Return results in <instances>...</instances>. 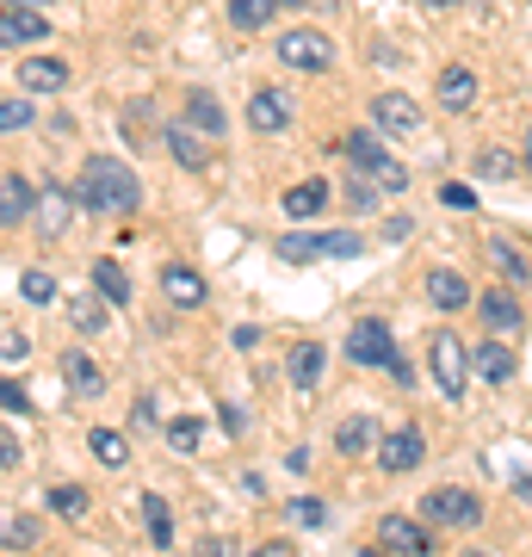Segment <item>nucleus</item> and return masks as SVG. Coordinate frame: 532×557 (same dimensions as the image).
Wrapping results in <instances>:
<instances>
[{
  "mask_svg": "<svg viewBox=\"0 0 532 557\" xmlns=\"http://www.w3.org/2000/svg\"><path fill=\"white\" fill-rule=\"evenodd\" d=\"M75 205L81 211H99V218H106V211H112V218H131V211H143V186L119 156H94L81 168Z\"/></svg>",
  "mask_w": 532,
  "mask_h": 557,
  "instance_id": "1",
  "label": "nucleus"
},
{
  "mask_svg": "<svg viewBox=\"0 0 532 557\" xmlns=\"http://www.w3.org/2000/svg\"><path fill=\"white\" fill-rule=\"evenodd\" d=\"M279 255L304 267V260H347V255H366V242H359L354 230H310V236L297 230V236L279 242Z\"/></svg>",
  "mask_w": 532,
  "mask_h": 557,
  "instance_id": "2",
  "label": "nucleus"
},
{
  "mask_svg": "<svg viewBox=\"0 0 532 557\" xmlns=\"http://www.w3.org/2000/svg\"><path fill=\"white\" fill-rule=\"evenodd\" d=\"M421 520H440V527H465L471 533V527H483V502L471 490H453L446 483V490H434V496L421 502Z\"/></svg>",
  "mask_w": 532,
  "mask_h": 557,
  "instance_id": "3",
  "label": "nucleus"
},
{
  "mask_svg": "<svg viewBox=\"0 0 532 557\" xmlns=\"http://www.w3.org/2000/svg\"><path fill=\"white\" fill-rule=\"evenodd\" d=\"M347 359H354V366H378V372H384V366L396 359L391 322H378V317L354 322V329H347Z\"/></svg>",
  "mask_w": 532,
  "mask_h": 557,
  "instance_id": "4",
  "label": "nucleus"
},
{
  "mask_svg": "<svg viewBox=\"0 0 532 557\" xmlns=\"http://www.w3.org/2000/svg\"><path fill=\"white\" fill-rule=\"evenodd\" d=\"M279 62H285V69H304V75H322V69L335 62V44L322 38V32H304V25H297V32L279 38Z\"/></svg>",
  "mask_w": 532,
  "mask_h": 557,
  "instance_id": "5",
  "label": "nucleus"
},
{
  "mask_svg": "<svg viewBox=\"0 0 532 557\" xmlns=\"http://www.w3.org/2000/svg\"><path fill=\"white\" fill-rule=\"evenodd\" d=\"M428 354H434V384L446 391V403H465V379H471V347H458L453 335H440Z\"/></svg>",
  "mask_w": 532,
  "mask_h": 557,
  "instance_id": "6",
  "label": "nucleus"
},
{
  "mask_svg": "<svg viewBox=\"0 0 532 557\" xmlns=\"http://www.w3.org/2000/svg\"><path fill=\"white\" fill-rule=\"evenodd\" d=\"M378 552H403V557H428L434 552V533L409 515H384L378 520Z\"/></svg>",
  "mask_w": 532,
  "mask_h": 557,
  "instance_id": "7",
  "label": "nucleus"
},
{
  "mask_svg": "<svg viewBox=\"0 0 532 557\" xmlns=\"http://www.w3.org/2000/svg\"><path fill=\"white\" fill-rule=\"evenodd\" d=\"M248 124H255L260 137H279V131L292 124V94H279V87H255V100H248Z\"/></svg>",
  "mask_w": 532,
  "mask_h": 557,
  "instance_id": "8",
  "label": "nucleus"
},
{
  "mask_svg": "<svg viewBox=\"0 0 532 557\" xmlns=\"http://www.w3.org/2000/svg\"><path fill=\"white\" fill-rule=\"evenodd\" d=\"M44 38H50V20H44L38 7H13V13H0V50L44 44Z\"/></svg>",
  "mask_w": 532,
  "mask_h": 557,
  "instance_id": "9",
  "label": "nucleus"
},
{
  "mask_svg": "<svg viewBox=\"0 0 532 557\" xmlns=\"http://www.w3.org/2000/svg\"><path fill=\"white\" fill-rule=\"evenodd\" d=\"M421 458H428V440H421V428H396V434L378 446V465H384L391 478H396V471H415Z\"/></svg>",
  "mask_w": 532,
  "mask_h": 557,
  "instance_id": "10",
  "label": "nucleus"
},
{
  "mask_svg": "<svg viewBox=\"0 0 532 557\" xmlns=\"http://www.w3.org/2000/svg\"><path fill=\"white\" fill-rule=\"evenodd\" d=\"M372 119H378V131H391V137H415V131H421V112H415L409 94H378Z\"/></svg>",
  "mask_w": 532,
  "mask_h": 557,
  "instance_id": "11",
  "label": "nucleus"
},
{
  "mask_svg": "<svg viewBox=\"0 0 532 557\" xmlns=\"http://www.w3.org/2000/svg\"><path fill=\"white\" fill-rule=\"evenodd\" d=\"M161 298L174 304V310H205V278L174 260V267H161Z\"/></svg>",
  "mask_w": 532,
  "mask_h": 557,
  "instance_id": "12",
  "label": "nucleus"
},
{
  "mask_svg": "<svg viewBox=\"0 0 532 557\" xmlns=\"http://www.w3.org/2000/svg\"><path fill=\"white\" fill-rule=\"evenodd\" d=\"M471 372L483 384H495V391H502V384L520 372V359H514L508 347H502V335H495V341H483V347H471Z\"/></svg>",
  "mask_w": 532,
  "mask_h": 557,
  "instance_id": "13",
  "label": "nucleus"
},
{
  "mask_svg": "<svg viewBox=\"0 0 532 557\" xmlns=\"http://www.w3.org/2000/svg\"><path fill=\"white\" fill-rule=\"evenodd\" d=\"M421 292H428V304H434V310H465V304H477V298H471V278L453 273V267H434Z\"/></svg>",
  "mask_w": 532,
  "mask_h": 557,
  "instance_id": "14",
  "label": "nucleus"
},
{
  "mask_svg": "<svg viewBox=\"0 0 532 557\" xmlns=\"http://www.w3.org/2000/svg\"><path fill=\"white\" fill-rule=\"evenodd\" d=\"M20 87L25 94H62V87H69V62L62 57H25L20 62Z\"/></svg>",
  "mask_w": 532,
  "mask_h": 557,
  "instance_id": "15",
  "label": "nucleus"
},
{
  "mask_svg": "<svg viewBox=\"0 0 532 557\" xmlns=\"http://www.w3.org/2000/svg\"><path fill=\"white\" fill-rule=\"evenodd\" d=\"M62 384H69L75 397H99V391H106V372H99L94 354H62Z\"/></svg>",
  "mask_w": 532,
  "mask_h": 557,
  "instance_id": "16",
  "label": "nucleus"
},
{
  "mask_svg": "<svg viewBox=\"0 0 532 557\" xmlns=\"http://www.w3.org/2000/svg\"><path fill=\"white\" fill-rule=\"evenodd\" d=\"M477 317L490 322V335H514V329H520V304H514V292H502V285H495V292H483V298H477Z\"/></svg>",
  "mask_w": 532,
  "mask_h": 557,
  "instance_id": "17",
  "label": "nucleus"
},
{
  "mask_svg": "<svg viewBox=\"0 0 532 557\" xmlns=\"http://www.w3.org/2000/svg\"><path fill=\"white\" fill-rule=\"evenodd\" d=\"M440 106H446V112H471L477 106V75L471 69H440Z\"/></svg>",
  "mask_w": 532,
  "mask_h": 557,
  "instance_id": "18",
  "label": "nucleus"
},
{
  "mask_svg": "<svg viewBox=\"0 0 532 557\" xmlns=\"http://www.w3.org/2000/svg\"><path fill=\"white\" fill-rule=\"evenodd\" d=\"M347 161H354L359 174H384V168H391V156H384V143H378V131H354V137H347Z\"/></svg>",
  "mask_w": 532,
  "mask_h": 557,
  "instance_id": "19",
  "label": "nucleus"
},
{
  "mask_svg": "<svg viewBox=\"0 0 532 557\" xmlns=\"http://www.w3.org/2000/svg\"><path fill=\"white\" fill-rule=\"evenodd\" d=\"M25 218H32V186H25L20 174H7V180H0V223H7V230H20Z\"/></svg>",
  "mask_w": 532,
  "mask_h": 557,
  "instance_id": "20",
  "label": "nucleus"
},
{
  "mask_svg": "<svg viewBox=\"0 0 532 557\" xmlns=\"http://www.w3.org/2000/svg\"><path fill=\"white\" fill-rule=\"evenodd\" d=\"M161 143H168V156H174L186 174H198V168H205V143H198L186 124H168V131H161Z\"/></svg>",
  "mask_w": 532,
  "mask_h": 557,
  "instance_id": "21",
  "label": "nucleus"
},
{
  "mask_svg": "<svg viewBox=\"0 0 532 557\" xmlns=\"http://www.w3.org/2000/svg\"><path fill=\"white\" fill-rule=\"evenodd\" d=\"M87 453H94L106 471H124V465H131V446H124L119 428H94V434H87Z\"/></svg>",
  "mask_w": 532,
  "mask_h": 557,
  "instance_id": "22",
  "label": "nucleus"
},
{
  "mask_svg": "<svg viewBox=\"0 0 532 557\" xmlns=\"http://www.w3.org/2000/svg\"><path fill=\"white\" fill-rule=\"evenodd\" d=\"M285 372H292L297 391H310V384L322 379V347H316V341H297L292 359H285Z\"/></svg>",
  "mask_w": 532,
  "mask_h": 557,
  "instance_id": "23",
  "label": "nucleus"
},
{
  "mask_svg": "<svg viewBox=\"0 0 532 557\" xmlns=\"http://www.w3.org/2000/svg\"><path fill=\"white\" fill-rule=\"evenodd\" d=\"M322 205H329V180H297L292 193H285V211L292 218H316Z\"/></svg>",
  "mask_w": 532,
  "mask_h": 557,
  "instance_id": "24",
  "label": "nucleus"
},
{
  "mask_svg": "<svg viewBox=\"0 0 532 557\" xmlns=\"http://www.w3.org/2000/svg\"><path fill=\"white\" fill-rule=\"evenodd\" d=\"M186 124H193V131H205V137H223V106L211 100V94H193V100H186Z\"/></svg>",
  "mask_w": 532,
  "mask_h": 557,
  "instance_id": "25",
  "label": "nucleus"
},
{
  "mask_svg": "<svg viewBox=\"0 0 532 557\" xmlns=\"http://www.w3.org/2000/svg\"><path fill=\"white\" fill-rule=\"evenodd\" d=\"M143 527H149V539H156V552L174 545V515H168V502L161 496H143Z\"/></svg>",
  "mask_w": 532,
  "mask_h": 557,
  "instance_id": "26",
  "label": "nucleus"
},
{
  "mask_svg": "<svg viewBox=\"0 0 532 557\" xmlns=\"http://www.w3.org/2000/svg\"><path fill=\"white\" fill-rule=\"evenodd\" d=\"M94 285H99V298H106V304H131V278H124L119 260H99V267H94Z\"/></svg>",
  "mask_w": 532,
  "mask_h": 557,
  "instance_id": "27",
  "label": "nucleus"
},
{
  "mask_svg": "<svg viewBox=\"0 0 532 557\" xmlns=\"http://www.w3.org/2000/svg\"><path fill=\"white\" fill-rule=\"evenodd\" d=\"M273 7L279 0H230V25L236 32H260V25L273 20Z\"/></svg>",
  "mask_w": 532,
  "mask_h": 557,
  "instance_id": "28",
  "label": "nucleus"
},
{
  "mask_svg": "<svg viewBox=\"0 0 532 557\" xmlns=\"http://www.w3.org/2000/svg\"><path fill=\"white\" fill-rule=\"evenodd\" d=\"M366 446H372V421H366V416H347V421L335 428V453L354 458V453H366Z\"/></svg>",
  "mask_w": 532,
  "mask_h": 557,
  "instance_id": "29",
  "label": "nucleus"
},
{
  "mask_svg": "<svg viewBox=\"0 0 532 557\" xmlns=\"http://www.w3.org/2000/svg\"><path fill=\"white\" fill-rule=\"evenodd\" d=\"M490 267H495V273H508L514 285H527V278H532V267H527V260H520V255H514V248H508V242H502V236L490 242Z\"/></svg>",
  "mask_w": 532,
  "mask_h": 557,
  "instance_id": "30",
  "label": "nucleus"
},
{
  "mask_svg": "<svg viewBox=\"0 0 532 557\" xmlns=\"http://www.w3.org/2000/svg\"><path fill=\"white\" fill-rule=\"evenodd\" d=\"M50 508H57L62 520H81L87 515V490H81V483H57V490H50Z\"/></svg>",
  "mask_w": 532,
  "mask_h": 557,
  "instance_id": "31",
  "label": "nucleus"
},
{
  "mask_svg": "<svg viewBox=\"0 0 532 557\" xmlns=\"http://www.w3.org/2000/svg\"><path fill=\"white\" fill-rule=\"evenodd\" d=\"M0 545H20V552H32L38 545V520H25V515H0Z\"/></svg>",
  "mask_w": 532,
  "mask_h": 557,
  "instance_id": "32",
  "label": "nucleus"
},
{
  "mask_svg": "<svg viewBox=\"0 0 532 557\" xmlns=\"http://www.w3.org/2000/svg\"><path fill=\"white\" fill-rule=\"evenodd\" d=\"M44 230H50V236H57L62 223H69V193H62V186H44Z\"/></svg>",
  "mask_w": 532,
  "mask_h": 557,
  "instance_id": "33",
  "label": "nucleus"
},
{
  "mask_svg": "<svg viewBox=\"0 0 532 557\" xmlns=\"http://www.w3.org/2000/svg\"><path fill=\"white\" fill-rule=\"evenodd\" d=\"M285 515H292V527H304V533H316V527L329 520V508H322V502H316V496H297L292 508H285Z\"/></svg>",
  "mask_w": 532,
  "mask_h": 557,
  "instance_id": "34",
  "label": "nucleus"
},
{
  "mask_svg": "<svg viewBox=\"0 0 532 557\" xmlns=\"http://www.w3.org/2000/svg\"><path fill=\"white\" fill-rule=\"evenodd\" d=\"M347 205H354V211H378V186H372V174H347Z\"/></svg>",
  "mask_w": 532,
  "mask_h": 557,
  "instance_id": "35",
  "label": "nucleus"
},
{
  "mask_svg": "<svg viewBox=\"0 0 532 557\" xmlns=\"http://www.w3.org/2000/svg\"><path fill=\"white\" fill-rule=\"evenodd\" d=\"M0 409H7V416H32L38 403H32V391H25V384H7V379H0Z\"/></svg>",
  "mask_w": 532,
  "mask_h": 557,
  "instance_id": "36",
  "label": "nucleus"
},
{
  "mask_svg": "<svg viewBox=\"0 0 532 557\" xmlns=\"http://www.w3.org/2000/svg\"><path fill=\"white\" fill-rule=\"evenodd\" d=\"M477 174H483V180H508L514 174V156H508V149H483V156H477Z\"/></svg>",
  "mask_w": 532,
  "mask_h": 557,
  "instance_id": "37",
  "label": "nucleus"
},
{
  "mask_svg": "<svg viewBox=\"0 0 532 557\" xmlns=\"http://www.w3.org/2000/svg\"><path fill=\"white\" fill-rule=\"evenodd\" d=\"M20 292H25V298H32V304H50V298H57V278H50V273H38V267H32V273L20 278Z\"/></svg>",
  "mask_w": 532,
  "mask_h": 557,
  "instance_id": "38",
  "label": "nucleus"
},
{
  "mask_svg": "<svg viewBox=\"0 0 532 557\" xmlns=\"http://www.w3.org/2000/svg\"><path fill=\"white\" fill-rule=\"evenodd\" d=\"M168 446H174V453H193V446H198V421L193 416L168 421Z\"/></svg>",
  "mask_w": 532,
  "mask_h": 557,
  "instance_id": "39",
  "label": "nucleus"
},
{
  "mask_svg": "<svg viewBox=\"0 0 532 557\" xmlns=\"http://www.w3.org/2000/svg\"><path fill=\"white\" fill-rule=\"evenodd\" d=\"M32 119H38V112H32L25 100H0V131H25Z\"/></svg>",
  "mask_w": 532,
  "mask_h": 557,
  "instance_id": "40",
  "label": "nucleus"
},
{
  "mask_svg": "<svg viewBox=\"0 0 532 557\" xmlns=\"http://www.w3.org/2000/svg\"><path fill=\"white\" fill-rule=\"evenodd\" d=\"M25 354H32V341H25L20 329H0V359H7V366H20Z\"/></svg>",
  "mask_w": 532,
  "mask_h": 557,
  "instance_id": "41",
  "label": "nucleus"
},
{
  "mask_svg": "<svg viewBox=\"0 0 532 557\" xmlns=\"http://www.w3.org/2000/svg\"><path fill=\"white\" fill-rule=\"evenodd\" d=\"M440 205H446V211H477V193H471V186H453V180H446V186H440Z\"/></svg>",
  "mask_w": 532,
  "mask_h": 557,
  "instance_id": "42",
  "label": "nucleus"
},
{
  "mask_svg": "<svg viewBox=\"0 0 532 557\" xmlns=\"http://www.w3.org/2000/svg\"><path fill=\"white\" fill-rule=\"evenodd\" d=\"M75 329H87V335H94V329H106V310L81 298V304H75Z\"/></svg>",
  "mask_w": 532,
  "mask_h": 557,
  "instance_id": "43",
  "label": "nucleus"
},
{
  "mask_svg": "<svg viewBox=\"0 0 532 557\" xmlns=\"http://www.w3.org/2000/svg\"><path fill=\"white\" fill-rule=\"evenodd\" d=\"M20 458H25V446H20V440H13V434H7V428H0V471H13Z\"/></svg>",
  "mask_w": 532,
  "mask_h": 557,
  "instance_id": "44",
  "label": "nucleus"
},
{
  "mask_svg": "<svg viewBox=\"0 0 532 557\" xmlns=\"http://www.w3.org/2000/svg\"><path fill=\"white\" fill-rule=\"evenodd\" d=\"M230 341H236L242 354H255V347H260V329H255V322H242V329H236V335H230Z\"/></svg>",
  "mask_w": 532,
  "mask_h": 557,
  "instance_id": "45",
  "label": "nucleus"
},
{
  "mask_svg": "<svg viewBox=\"0 0 532 557\" xmlns=\"http://www.w3.org/2000/svg\"><path fill=\"white\" fill-rule=\"evenodd\" d=\"M131 421H137V428H156V397H143L137 409H131Z\"/></svg>",
  "mask_w": 532,
  "mask_h": 557,
  "instance_id": "46",
  "label": "nucleus"
},
{
  "mask_svg": "<svg viewBox=\"0 0 532 557\" xmlns=\"http://www.w3.org/2000/svg\"><path fill=\"white\" fill-rule=\"evenodd\" d=\"M384 372H391V379L403 384V391H409V384H415V372H409V359H391V366H384Z\"/></svg>",
  "mask_w": 532,
  "mask_h": 557,
  "instance_id": "47",
  "label": "nucleus"
},
{
  "mask_svg": "<svg viewBox=\"0 0 532 557\" xmlns=\"http://www.w3.org/2000/svg\"><path fill=\"white\" fill-rule=\"evenodd\" d=\"M428 13H453V7H465V0H421Z\"/></svg>",
  "mask_w": 532,
  "mask_h": 557,
  "instance_id": "48",
  "label": "nucleus"
},
{
  "mask_svg": "<svg viewBox=\"0 0 532 557\" xmlns=\"http://www.w3.org/2000/svg\"><path fill=\"white\" fill-rule=\"evenodd\" d=\"M514 496H520V502L532 508V478H514Z\"/></svg>",
  "mask_w": 532,
  "mask_h": 557,
  "instance_id": "49",
  "label": "nucleus"
},
{
  "mask_svg": "<svg viewBox=\"0 0 532 557\" xmlns=\"http://www.w3.org/2000/svg\"><path fill=\"white\" fill-rule=\"evenodd\" d=\"M520 168H527V174H532V124H527V161H520Z\"/></svg>",
  "mask_w": 532,
  "mask_h": 557,
  "instance_id": "50",
  "label": "nucleus"
},
{
  "mask_svg": "<svg viewBox=\"0 0 532 557\" xmlns=\"http://www.w3.org/2000/svg\"><path fill=\"white\" fill-rule=\"evenodd\" d=\"M13 7H44V0H13Z\"/></svg>",
  "mask_w": 532,
  "mask_h": 557,
  "instance_id": "51",
  "label": "nucleus"
},
{
  "mask_svg": "<svg viewBox=\"0 0 532 557\" xmlns=\"http://www.w3.org/2000/svg\"><path fill=\"white\" fill-rule=\"evenodd\" d=\"M279 7H297V0H279Z\"/></svg>",
  "mask_w": 532,
  "mask_h": 557,
  "instance_id": "52",
  "label": "nucleus"
}]
</instances>
